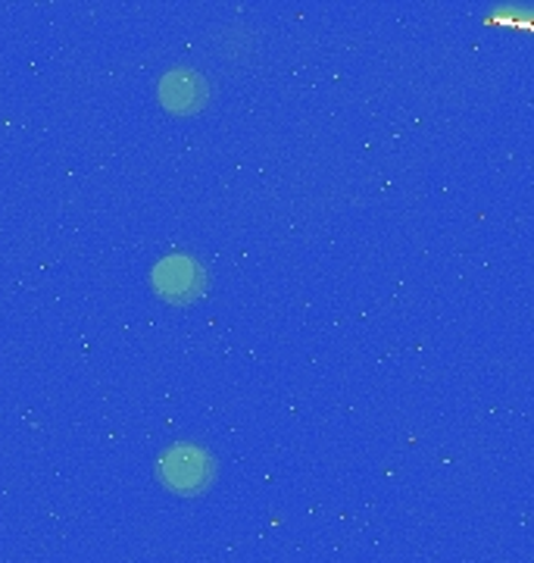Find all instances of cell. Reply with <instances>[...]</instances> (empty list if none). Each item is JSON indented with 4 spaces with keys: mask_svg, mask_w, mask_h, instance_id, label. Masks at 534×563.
<instances>
[{
    "mask_svg": "<svg viewBox=\"0 0 534 563\" xmlns=\"http://www.w3.org/2000/svg\"><path fill=\"white\" fill-rule=\"evenodd\" d=\"M157 476L159 483L166 485L169 492H176V495H200L213 483L216 463L198 444H173L159 457Z\"/></svg>",
    "mask_w": 534,
    "mask_h": 563,
    "instance_id": "cell-1",
    "label": "cell"
},
{
    "mask_svg": "<svg viewBox=\"0 0 534 563\" xmlns=\"http://www.w3.org/2000/svg\"><path fill=\"white\" fill-rule=\"evenodd\" d=\"M207 101H210V85L191 69H173L159 81V103L169 113L191 117V113H200Z\"/></svg>",
    "mask_w": 534,
    "mask_h": 563,
    "instance_id": "cell-3",
    "label": "cell"
},
{
    "mask_svg": "<svg viewBox=\"0 0 534 563\" xmlns=\"http://www.w3.org/2000/svg\"><path fill=\"white\" fill-rule=\"evenodd\" d=\"M151 285L163 301L169 303H191L198 301L207 288V273L194 257L188 254H169L157 261L151 269Z\"/></svg>",
    "mask_w": 534,
    "mask_h": 563,
    "instance_id": "cell-2",
    "label": "cell"
}]
</instances>
